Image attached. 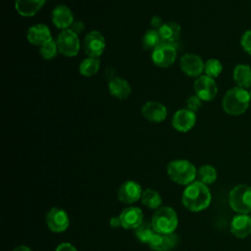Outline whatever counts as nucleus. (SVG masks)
<instances>
[{
  "label": "nucleus",
  "instance_id": "f257e3e1",
  "mask_svg": "<svg viewBox=\"0 0 251 251\" xmlns=\"http://www.w3.org/2000/svg\"><path fill=\"white\" fill-rule=\"evenodd\" d=\"M211 192L208 186L199 180L188 184L182 192V205L191 212H200L208 208L211 203Z\"/></svg>",
  "mask_w": 251,
  "mask_h": 251
},
{
  "label": "nucleus",
  "instance_id": "f03ea898",
  "mask_svg": "<svg viewBox=\"0 0 251 251\" xmlns=\"http://www.w3.org/2000/svg\"><path fill=\"white\" fill-rule=\"evenodd\" d=\"M251 103L249 90L234 86L228 89L223 100L222 106L224 111L229 116H240L244 114Z\"/></svg>",
  "mask_w": 251,
  "mask_h": 251
},
{
  "label": "nucleus",
  "instance_id": "7ed1b4c3",
  "mask_svg": "<svg viewBox=\"0 0 251 251\" xmlns=\"http://www.w3.org/2000/svg\"><path fill=\"white\" fill-rule=\"evenodd\" d=\"M169 177L176 183L188 185L194 181L197 176L195 166L188 160H174L167 166Z\"/></svg>",
  "mask_w": 251,
  "mask_h": 251
},
{
  "label": "nucleus",
  "instance_id": "20e7f679",
  "mask_svg": "<svg viewBox=\"0 0 251 251\" xmlns=\"http://www.w3.org/2000/svg\"><path fill=\"white\" fill-rule=\"evenodd\" d=\"M151 224L155 231L158 233H174L178 224L177 215L172 207H162L159 208L152 216Z\"/></svg>",
  "mask_w": 251,
  "mask_h": 251
},
{
  "label": "nucleus",
  "instance_id": "39448f33",
  "mask_svg": "<svg viewBox=\"0 0 251 251\" xmlns=\"http://www.w3.org/2000/svg\"><path fill=\"white\" fill-rule=\"evenodd\" d=\"M228 203L230 208L238 214L251 213V186L235 185L228 193Z\"/></svg>",
  "mask_w": 251,
  "mask_h": 251
},
{
  "label": "nucleus",
  "instance_id": "423d86ee",
  "mask_svg": "<svg viewBox=\"0 0 251 251\" xmlns=\"http://www.w3.org/2000/svg\"><path fill=\"white\" fill-rule=\"evenodd\" d=\"M56 42L59 53L66 57L76 56L80 48L78 34H76L70 28L62 30L57 36Z\"/></svg>",
  "mask_w": 251,
  "mask_h": 251
},
{
  "label": "nucleus",
  "instance_id": "0eeeda50",
  "mask_svg": "<svg viewBox=\"0 0 251 251\" xmlns=\"http://www.w3.org/2000/svg\"><path fill=\"white\" fill-rule=\"evenodd\" d=\"M151 59L155 66L159 68H169L176 59V48L175 44L162 42L152 51Z\"/></svg>",
  "mask_w": 251,
  "mask_h": 251
},
{
  "label": "nucleus",
  "instance_id": "6e6552de",
  "mask_svg": "<svg viewBox=\"0 0 251 251\" xmlns=\"http://www.w3.org/2000/svg\"><path fill=\"white\" fill-rule=\"evenodd\" d=\"M106 40L103 34L97 30L89 31L83 40V50L88 57L99 58L105 50Z\"/></svg>",
  "mask_w": 251,
  "mask_h": 251
},
{
  "label": "nucleus",
  "instance_id": "1a4fd4ad",
  "mask_svg": "<svg viewBox=\"0 0 251 251\" xmlns=\"http://www.w3.org/2000/svg\"><path fill=\"white\" fill-rule=\"evenodd\" d=\"M194 91L195 95H197L202 101H212L218 93V86L215 78H212L206 75H200L194 82Z\"/></svg>",
  "mask_w": 251,
  "mask_h": 251
},
{
  "label": "nucleus",
  "instance_id": "9d476101",
  "mask_svg": "<svg viewBox=\"0 0 251 251\" xmlns=\"http://www.w3.org/2000/svg\"><path fill=\"white\" fill-rule=\"evenodd\" d=\"M180 70L188 76L199 77L202 75L205 68V63L202 58L196 54L186 53L179 59Z\"/></svg>",
  "mask_w": 251,
  "mask_h": 251
},
{
  "label": "nucleus",
  "instance_id": "9b49d317",
  "mask_svg": "<svg viewBox=\"0 0 251 251\" xmlns=\"http://www.w3.org/2000/svg\"><path fill=\"white\" fill-rule=\"evenodd\" d=\"M46 224L50 230L54 232H63L69 227V216L65 210L53 207L46 215Z\"/></svg>",
  "mask_w": 251,
  "mask_h": 251
},
{
  "label": "nucleus",
  "instance_id": "f8f14e48",
  "mask_svg": "<svg viewBox=\"0 0 251 251\" xmlns=\"http://www.w3.org/2000/svg\"><path fill=\"white\" fill-rule=\"evenodd\" d=\"M142 191V187L138 182L126 180L118 189V199L123 203L132 204L141 199Z\"/></svg>",
  "mask_w": 251,
  "mask_h": 251
},
{
  "label": "nucleus",
  "instance_id": "ddd939ff",
  "mask_svg": "<svg viewBox=\"0 0 251 251\" xmlns=\"http://www.w3.org/2000/svg\"><path fill=\"white\" fill-rule=\"evenodd\" d=\"M196 124V114L190 110L180 109L177 110L172 119L173 127L179 132L189 131Z\"/></svg>",
  "mask_w": 251,
  "mask_h": 251
},
{
  "label": "nucleus",
  "instance_id": "4468645a",
  "mask_svg": "<svg viewBox=\"0 0 251 251\" xmlns=\"http://www.w3.org/2000/svg\"><path fill=\"white\" fill-rule=\"evenodd\" d=\"M119 218L122 227L126 229H135L143 222V213L140 208L130 206L124 209Z\"/></svg>",
  "mask_w": 251,
  "mask_h": 251
},
{
  "label": "nucleus",
  "instance_id": "2eb2a0df",
  "mask_svg": "<svg viewBox=\"0 0 251 251\" xmlns=\"http://www.w3.org/2000/svg\"><path fill=\"white\" fill-rule=\"evenodd\" d=\"M53 25L59 29H68L74 23V15L72 10L66 5L56 6L51 14Z\"/></svg>",
  "mask_w": 251,
  "mask_h": 251
},
{
  "label": "nucleus",
  "instance_id": "dca6fc26",
  "mask_svg": "<svg viewBox=\"0 0 251 251\" xmlns=\"http://www.w3.org/2000/svg\"><path fill=\"white\" fill-rule=\"evenodd\" d=\"M142 116L149 122L162 123L167 118V108L160 102L149 101L146 102L141 109Z\"/></svg>",
  "mask_w": 251,
  "mask_h": 251
},
{
  "label": "nucleus",
  "instance_id": "f3484780",
  "mask_svg": "<svg viewBox=\"0 0 251 251\" xmlns=\"http://www.w3.org/2000/svg\"><path fill=\"white\" fill-rule=\"evenodd\" d=\"M178 237L174 233L163 234L156 232L149 241L148 245L153 251H170L177 244Z\"/></svg>",
  "mask_w": 251,
  "mask_h": 251
},
{
  "label": "nucleus",
  "instance_id": "a211bd4d",
  "mask_svg": "<svg viewBox=\"0 0 251 251\" xmlns=\"http://www.w3.org/2000/svg\"><path fill=\"white\" fill-rule=\"evenodd\" d=\"M230 231L237 238H245L251 234V216L238 214L230 223Z\"/></svg>",
  "mask_w": 251,
  "mask_h": 251
},
{
  "label": "nucleus",
  "instance_id": "6ab92c4d",
  "mask_svg": "<svg viewBox=\"0 0 251 251\" xmlns=\"http://www.w3.org/2000/svg\"><path fill=\"white\" fill-rule=\"evenodd\" d=\"M26 38L30 44L40 47L46 41L50 40L52 35L49 27L46 25L36 24L28 28Z\"/></svg>",
  "mask_w": 251,
  "mask_h": 251
},
{
  "label": "nucleus",
  "instance_id": "aec40b11",
  "mask_svg": "<svg viewBox=\"0 0 251 251\" xmlns=\"http://www.w3.org/2000/svg\"><path fill=\"white\" fill-rule=\"evenodd\" d=\"M46 0H15V9L23 17L36 15L44 6Z\"/></svg>",
  "mask_w": 251,
  "mask_h": 251
},
{
  "label": "nucleus",
  "instance_id": "412c9836",
  "mask_svg": "<svg viewBox=\"0 0 251 251\" xmlns=\"http://www.w3.org/2000/svg\"><path fill=\"white\" fill-rule=\"evenodd\" d=\"M108 88H109L110 94L120 100L128 98V96L131 93V87L128 81L119 76L114 77L109 81Z\"/></svg>",
  "mask_w": 251,
  "mask_h": 251
},
{
  "label": "nucleus",
  "instance_id": "4be33fe9",
  "mask_svg": "<svg viewBox=\"0 0 251 251\" xmlns=\"http://www.w3.org/2000/svg\"><path fill=\"white\" fill-rule=\"evenodd\" d=\"M233 81L236 86L248 89L251 87V67L246 64H238L232 72Z\"/></svg>",
  "mask_w": 251,
  "mask_h": 251
},
{
  "label": "nucleus",
  "instance_id": "5701e85b",
  "mask_svg": "<svg viewBox=\"0 0 251 251\" xmlns=\"http://www.w3.org/2000/svg\"><path fill=\"white\" fill-rule=\"evenodd\" d=\"M162 42L174 44L179 37L181 27L176 22H167L164 23L161 27L158 29Z\"/></svg>",
  "mask_w": 251,
  "mask_h": 251
},
{
  "label": "nucleus",
  "instance_id": "b1692460",
  "mask_svg": "<svg viewBox=\"0 0 251 251\" xmlns=\"http://www.w3.org/2000/svg\"><path fill=\"white\" fill-rule=\"evenodd\" d=\"M100 69V60L98 58L88 57L84 59L79 67L78 71L83 76H93L95 75Z\"/></svg>",
  "mask_w": 251,
  "mask_h": 251
},
{
  "label": "nucleus",
  "instance_id": "393cba45",
  "mask_svg": "<svg viewBox=\"0 0 251 251\" xmlns=\"http://www.w3.org/2000/svg\"><path fill=\"white\" fill-rule=\"evenodd\" d=\"M141 202L150 209H158L162 204V198L158 191L152 188H146L142 191Z\"/></svg>",
  "mask_w": 251,
  "mask_h": 251
},
{
  "label": "nucleus",
  "instance_id": "a878e982",
  "mask_svg": "<svg viewBox=\"0 0 251 251\" xmlns=\"http://www.w3.org/2000/svg\"><path fill=\"white\" fill-rule=\"evenodd\" d=\"M135 235L137 237V239L142 242V243H149V241L151 240V238L154 236V234L156 233L155 229L152 226L151 223L148 222H142L140 224V226H138L135 229Z\"/></svg>",
  "mask_w": 251,
  "mask_h": 251
},
{
  "label": "nucleus",
  "instance_id": "bb28decb",
  "mask_svg": "<svg viewBox=\"0 0 251 251\" xmlns=\"http://www.w3.org/2000/svg\"><path fill=\"white\" fill-rule=\"evenodd\" d=\"M197 177L199 181L206 185L212 184L217 179V171L211 165L201 166L197 171Z\"/></svg>",
  "mask_w": 251,
  "mask_h": 251
},
{
  "label": "nucleus",
  "instance_id": "cd10ccee",
  "mask_svg": "<svg viewBox=\"0 0 251 251\" xmlns=\"http://www.w3.org/2000/svg\"><path fill=\"white\" fill-rule=\"evenodd\" d=\"M162 43V39L158 29H148L145 31L142 37L143 47L147 50L152 49V51Z\"/></svg>",
  "mask_w": 251,
  "mask_h": 251
},
{
  "label": "nucleus",
  "instance_id": "c85d7f7f",
  "mask_svg": "<svg viewBox=\"0 0 251 251\" xmlns=\"http://www.w3.org/2000/svg\"><path fill=\"white\" fill-rule=\"evenodd\" d=\"M39 53L45 60H51L59 53L56 40L51 38L39 47Z\"/></svg>",
  "mask_w": 251,
  "mask_h": 251
},
{
  "label": "nucleus",
  "instance_id": "c756f323",
  "mask_svg": "<svg viewBox=\"0 0 251 251\" xmlns=\"http://www.w3.org/2000/svg\"><path fill=\"white\" fill-rule=\"evenodd\" d=\"M222 71H223V65L218 59L211 58L205 62L204 73L206 75L212 78H216L221 75Z\"/></svg>",
  "mask_w": 251,
  "mask_h": 251
},
{
  "label": "nucleus",
  "instance_id": "7c9ffc66",
  "mask_svg": "<svg viewBox=\"0 0 251 251\" xmlns=\"http://www.w3.org/2000/svg\"><path fill=\"white\" fill-rule=\"evenodd\" d=\"M240 46L246 54L251 55V29H247L242 33L240 37Z\"/></svg>",
  "mask_w": 251,
  "mask_h": 251
},
{
  "label": "nucleus",
  "instance_id": "2f4dec72",
  "mask_svg": "<svg viewBox=\"0 0 251 251\" xmlns=\"http://www.w3.org/2000/svg\"><path fill=\"white\" fill-rule=\"evenodd\" d=\"M202 100L197 96V95H192L186 100V106L187 109L192 111V112H197L201 106H202Z\"/></svg>",
  "mask_w": 251,
  "mask_h": 251
},
{
  "label": "nucleus",
  "instance_id": "473e14b6",
  "mask_svg": "<svg viewBox=\"0 0 251 251\" xmlns=\"http://www.w3.org/2000/svg\"><path fill=\"white\" fill-rule=\"evenodd\" d=\"M55 251H77L76 248L70 242H63L59 244Z\"/></svg>",
  "mask_w": 251,
  "mask_h": 251
},
{
  "label": "nucleus",
  "instance_id": "72a5a7b5",
  "mask_svg": "<svg viewBox=\"0 0 251 251\" xmlns=\"http://www.w3.org/2000/svg\"><path fill=\"white\" fill-rule=\"evenodd\" d=\"M70 29H72L74 32H75L76 34L80 33L83 29H84V25L82 22L80 21H76V22H74L73 25H71Z\"/></svg>",
  "mask_w": 251,
  "mask_h": 251
},
{
  "label": "nucleus",
  "instance_id": "f704fd0d",
  "mask_svg": "<svg viewBox=\"0 0 251 251\" xmlns=\"http://www.w3.org/2000/svg\"><path fill=\"white\" fill-rule=\"evenodd\" d=\"M163 24L164 23H162V19L159 16H155L151 20V25L153 27H157V29H159Z\"/></svg>",
  "mask_w": 251,
  "mask_h": 251
},
{
  "label": "nucleus",
  "instance_id": "c9c22d12",
  "mask_svg": "<svg viewBox=\"0 0 251 251\" xmlns=\"http://www.w3.org/2000/svg\"><path fill=\"white\" fill-rule=\"evenodd\" d=\"M110 226L114 228L118 227L119 226H121V221H120V218L119 217H113L111 220H110Z\"/></svg>",
  "mask_w": 251,
  "mask_h": 251
},
{
  "label": "nucleus",
  "instance_id": "e433bc0d",
  "mask_svg": "<svg viewBox=\"0 0 251 251\" xmlns=\"http://www.w3.org/2000/svg\"><path fill=\"white\" fill-rule=\"evenodd\" d=\"M13 251H31V249L26 245H20L13 249Z\"/></svg>",
  "mask_w": 251,
  "mask_h": 251
},
{
  "label": "nucleus",
  "instance_id": "4c0bfd02",
  "mask_svg": "<svg viewBox=\"0 0 251 251\" xmlns=\"http://www.w3.org/2000/svg\"><path fill=\"white\" fill-rule=\"evenodd\" d=\"M249 95H250V99H251V89L249 90Z\"/></svg>",
  "mask_w": 251,
  "mask_h": 251
}]
</instances>
